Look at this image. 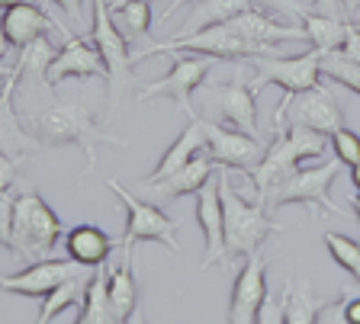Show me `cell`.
<instances>
[{"label": "cell", "instance_id": "3957f363", "mask_svg": "<svg viewBox=\"0 0 360 324\" xmlns=\"http://www.w3.org/2000/svg\"><path fill=\"white\" fill-rule=\"evenodd\" d=\"M219 193H222V219H225V250L229 254L248 257L261 250L264 238L274 231H286L280 222H274L267 215L261 203H251L238 193V187L232 183V170L222 167V180H219Z\"/></svg>", "mask_w": 360, "mask_h": 324}, {"label": "cell", "instance_id": "d590c367", "mask_svg": "<svg viewBox=\"0 0 360 324\" xmlns=\"http://www.w3.org/2000/svg\"><path fill=\"white\" fill-rule=\"evenodd\" d=\"M341 318L345 324H360V299H341Z\"/></svg>", "mask_w": 360, "mask_h": 324}, {"label": "cell", "instance_id": "ee69618b", "mask_svg": "<svg viewBox=\"0 0 360 324\" xmlns=\"http://www.w3.org/2000/svg\"><path fill=\"white\" fill-rule=\"evenodd\" d=\"M351 205H354V212H357V222H360V193H354V199H351Z\"/></svg>", "mask_w": 360, "mask_h": 324}, {"label": "cell", "instance_id": "8fae6325", "mask_svg": "<svg viewBox=\"0 0 360 324\" xmlns=\"http://www.w3.org/2000/svg\"><path fill=\"white\" fill-rule=\"evenodd\" d=\"M90 42L97 46L100 58L106 65V87H110V100L116 109L122 87L135 81L132 77V52H129V39L116 29L110 13V0H94V29H90Z\"/></svg>", "mask_w": 360, "mask_h": 324}, {"label": "cell", "instance_id": "277c9868", "mask_svg": "<svg viewBox=\"0 0 360 324\" xmlns=\"http://www.w3.org/2000/svg\"><path fill=\"white\" fill-rule=\"evenodd\" d=\"M68 228L55 215V209L39 193H16L13 203V238L10 254L22 260H45L61 241Z\"/></svg>", "mask_w": 360, "mask_h": 324}, {"label": "cell", "instance_id": "7a4b0ae2", "mask_svg": "<svg viewBox=\"0 0 360 324\" xmlns=\"http://www.w3.org/2000/svg\"><path fill=\"white\" fill-rule=\"evenodd\" d=\"M328 148V135L322 132H312V128H300V126H286L277 128L274 142L267 144L261 164L255 170H248V180H251V189H255V199H261L270 187L283 183L286 177H292L306 161L325 154Z\"/></svg>", "mask_w": 360, "mask_h": 324}, {"label": "cell", "instance_id": "2e32d148", "mask_svg": "<svg viewBox=\"0 0 360 324\" xmlns=\"http://www.w3.org/2000/svg\"><path fill=\"white\" fill-rule=\"evenodd\" d=\"M61 52L58 58L52 61V68H49V81H45V87H52V90H58V83L65 81V77H77V81H87V77H103L106 81V65L103 58H100L97 46L94 42H87V39L75 36V32H61Z\"/></svg>", "mask_w": 360, "mask_h": 324}, {"label": "cell", "instance_id": "d4e9b609", "mask_svg": "<svg viewBox=\"0 0 360 324\" xmlns=\"http://www.w3.org/2000/svg\"><path fill=\"white\" fill-rule=\"evenodd\" d=\"M61 46H55L52 36H39L32 39L30 46H22L16 48V61H13V71L20 77H36L39 83L49 81V68H52V61L58 58Z\"/></svg>", "mask_w": 360, "mask_h": 324}, {"label": "cell", "instance_id": "1f68e13d", "mask_svg": "<svg viewBox=\"0 0 360 324\" xmlns=\"http://www.w3.org/2000/svg\"><path fill=\"white\" fill-rule=\"evenodd\" d=\"M328 144H331V151H335V158L341 161V164H347V167L360 164V135L357 132H351V128H338L335 135H328Z\"/></svg>", "mask_w": 360, "mask_h": 324}, {"label": "cell", "instance_id": "603a6c76", "mask_svg": "<svg viewBox=\"0 0 360 324\" xmlns=\"http://www.w3.org/2000/svg\"><path fill=\"white\" fill-rule=\"evenodd\" d=\"M245 10H251V0H196V7L187 13L184 29L177 36H190V32L210 29V26L229 23L235 16H241Z\"/></svg>", "mask_w": 360, "mask_h": 324}, {"label": "cell", "instance_id": "d6a6232c", "mask_svg": "<svg viewBox=\"0 0 360 324\" xmlns=\"http://www.w3.org/2000/svg\"><path fill=\"white\" fill-rule=\"evenodd\" d=\"M13 193H4L0 196V244L10 250V238H13Z\"/></svg>", "mask_w": 360, "mask_h": 324}, {"label": "cell", "instance_id": "8d00e7d4", "mask_svg": "<svg viewBox=\"0 0 360 324\" xmlns=\"http://www.w3.org/2000/svg\"><path fill=\"white\" fill-rule=\"evenodd\" d=\"M49 4L61 7L68 16H75V20H81V4H84V0H49Z\"/></svg>", "mask_w": 360, "mask_h": 324}, {"label": "cell", "instance_id": "5b68a950", "mask_svg": "<svg viewBox=\"0 0 360 324\" xmlns=\"http://www.w3.org/2000/svg\"><path fill=\"white\" fill-rule=\"evenodd\" d=\"M338 170H341V161L338 158L325 161V164L300 167V170H296L292 177H286L283 183L270 187L257 203H261L264 209H280V205L302 203L312 212H322V215H345L328 196V189H331V183H335Z\"/></svg>", "mask_w": 360, "mask_h": 324}, {"label": "cell", "instance_id": "7bdbcfd3", "mask_svg": "<svg viewBox=\"0 0 360 324\" xmlns=\"http://www.w3.org/2000/svg\"><path fill=\"white\" fill-rule=\"evenodd\" d=\"M13 4H36V0H0V10H4V7H13Z\"/></svg>", "mask_w": 360, "mask_h": 324}, {"label": "cell", "instance_id": "4fadbf2b", "mask_svg": "<svg viewBox=\"0 0 360 324\" xmlns=\"http://www.w3.org/2000/svg\"><path fill=\"white\" fill-rule=\"evenodd\" d=\"M84 270H87V266L75 264L71 257H68V260L45 257V260H32V264L22 266L20 273H10V276L0 273V292L22 295V299H45V295L55 292L65 279L81 276Z\"/></svg>", "mask_w": 360, "mask_h": 324}, {"label": "cell", "instance_id": "836d02e7", "mask_svg": "<svg viewBox=\"0 0 360 324\" xmlns=\"http://www.w3.org/2000/svg\"><path fill=\"white\" fill-rule=\"evenodd\" d=\"M257 324H283V292H267L261 305V315H257Z\"/></svg>", "mask_w": 360, "mask_h": 324}, {"label": "cell", "instance_id": "9a60e30c", "mask_svg": "<svg viewBox=\"0 0 360 324\" xmlns=\"http://www.w3.org/2000/svg\"><path fill=\"white\" fill-rule=\"evenodd\" d=\"M219 180H222V170H219L216 177H210V180L193 193L196 222H200L202 244H206L202 270H210V266H222L225 257H229V250H225V219H222V193H219Z\"/></svg>", "mask_w": 360, "mask_h": 324}, {"label": "cell", "instance_id": "ba28073f", "mask_svg": "<svg viewBox=\"0 0 360 324\" xmlns=\"http://www.w3.org/2000/svg\"><path fill=\"white\" fill-rule=\"evenodd\" d=\"M171 55V71L158 81L142 83V90L135 93V103H148L151 97H171L174 106L187 119H196L193 113V90H200L202 81L212 74L216 68V58H206V55H180V52H167Z\"/></svg>", "mask_w": 360, "mask_h": 324}, {"label": "cell", "instance_id": "f35d334b", "mask_svg": "<svg viewBox=\"0 0 360 324\" xmlns=\"http://www.w3.org/2000/svg\"><path fill=\"white\" fill-rule=\"evenodd\" d=\"M184 4H193V0H171V4H167V7H165V13H161V20H167V16H171V13H177V10L184 7Z\"/></svg>", "mask_w": 360, "mask_h": 324}, {"label": "cell", "instance_id": "bcb514c9", "mask_svg": "<svg viewBox=\"0 0 360 324\" xmlns=\"http://www.w3.org/2000/svg\"><path fill=\"white\" fill-rule=\"evenodd\" d=\"M75 324H90V321H87V318H81V315H77V321H75Z\"/></svg>", "mask_w": 360, "mask_h": 324}, {"label": "cell", "instance_id": "8992f818", "mask_svg": "<svg viewBox=\"0 0 360 324\" xmlns=\"http://www.w3.org/2000/svg\"><path fill=\"white\" fill-rule=\"evenodd\" d=\"M286 126H300V128H312L322 135H335L338 128H345V109L338 103L335 90L328 83H315L309 90L300 93H283L280 106L274 109V126L283 128Z\"/></svg>", "mask_w": 360, "mask_h": 324}, {"label": "cell", "instance_id": "4316f807", "mask_svg": "<svg viewBox=\"0 0 360 324\" xmlns=\"http://www.w3.org/2000/svg\"><path fill=\"white\" fill-rule=\"evenodd\" d=\"M347 20H338V16H325V13H315V10H309L306 20H302V29H306L309 42H312V48H319V52H338V48L345 46L347 39Z\"/></svg>", "mask_w": 360, "mask_h": 324}, {"label": "cell", "instance_id": "ab89813d", "mask_svg": "<svg viewBox=\"0 0 360 324\" xmlns=\"http://www.w3.org/2000/svg\"><path fill=\"white\" fill-rule=\"evenodd\" d=\"M10 71H13V65H7V61H0V93H4V83H7Z\"/></svg>", "mask_w": 360, "mask_h": 324}, {"label": "cell", "instance_id": "b9f144b4", "mask_svg": "<svg viewBox=\"0 0 360 324\" xmlns=\"http://www.w3.org/2000/svg\"><path fill=\"white\" fill-rule=\"evenodd\" d=\"M351 183H354V189L360 193V164H354V167H351Z\"/></svg>", "mask_w": 360, "mask_h": 324}, {"label": "cell", "instance_id": "7402d4cb", "mask_svg": "<svg viewBox=\"0 0 360 324\" xmlns=\"http://www.w3.org/2000/svg\"><path fill=\"white\" fill-rule=\"evenodd\" d=\"M110 305L116 321L126 324L129 315L139 309V289H135V254H122L120 266H110Z\"/></svg>", "mask_w": 360, "mask_h": 324}, {"label": "cell", "instance_id": "6da1fadb", "mask_svg": "<svg viewBox=\"0 0 360 324\" xmlns=\"http://www.w3.org/2000/svg\"><path fill=\"white\" fill-rule=\"evenodd\" d=\"M30 128L42 138L45 144H81L84 154H87V167H84V177L97 167V144H116L122 148V138L110 135L106 128L97 126V116L87 103H68V100H55L52 106H45L42 113H36L30 119Z\"/></svg>", "mask_w": 360, "mask_h": 324}, {"label": "cell", "instance_id": "e0dca14e", "mask_svg": "<svg viewBox=\"0 0 360 324\" xmlns=\"http://www.w3.org/2000/svg\"><path fill=\"white\" fill-rule=\"evenodd\" d=\"M16 83H20V74L10 71L7 83H4V93H0V154L7 158H16V161H30L39 154L42 144L22 128L20 116L13 109V93H16Z\"/></svg>", "mask_w": 360, "mask_h": 324}, {"label": "cell", "instance_id": "5bb4252c", "mask_svg": "<svg viewBox=\"0 0 360 324\" xmlns=\"http://www.w3.org/2000/svg\"><path fill=\"white\" fill-rule=\"evenodd\" d=\"M267 266L270 260L261 257V250L245 257L229 295V324H257L261 305L267 299Z\"/></svg>", "mask_w": 360, "mask_h": 324}, {"label": "cell", "instance_id": "f1b7e54d", "mask_svg": "<svg viewBox=\"0 0 360 324\" xmlns=\"http://www.w3.org/2000/svg\"><path fill=\"white\" fill-rule=\"evenodd\" d=\"M325 248H328L331 260H335L341 270H347L354 276V283H360V244L347 234H335V231H325L322 234Z\"/></svg>", "mask_w": 360, "mask_h": 324}, {"label": "cell", "instance_id": "52a82bcc", "mask_svg": "<svg viewBox=\"0 0 360 324\" xmlns=\"http://www.w3.org/2000/svg\"><path fill=\"white\" fill-rule=\"evenodd\" d=\"M106 187L126 205V228H122V238H120L122 254H135V244H142V241H158V244H165L167 250L180 254L177 222H174L165 209L135 199L126 187H120V180H106Z\"/></svg>", "mask_w": 360, "mask_h": 324}, {"label": "cell", "instance_id": "44dd1931", "mask_svg": "<svg viewBox=\"0 0 360 324\" xmlns=\"http://www.w3.org/2000/svg\"><path fill=\"white\" fill-rule=\"evenodd\" d=\"M222 167L216 164V161L202 151V154H196L193 161H187V164L180 167L177 174L165 177L161 183H155V187H148L151 193H158V196H165V199H180V196H193L196 189L202 187V183L210 180V177H216Z\"/></svg>", "mask_w": 360, "mask_h": 324}, {"label": "cell", "instance_id": "4dcf8cb0", "mask_svg": "<svg viewBox=\"0 0 360 324\" xmlns=\"http://www.w3.org/2000/svg\"><path fill=\"white\" fill-rule=\"evenodd\" d=\"M251 10H261V13L277 16V20L292 26H302V20L309 13V7H302L300 0H251Z\"/></svg>", "mask_w": 360, "mask_h": 324}, {"label": "cell", "instance_id": "83f0119b", "mask_svg": "<svg viewBox=\"0 0 360 324\" xmlns=\"http://www.w3.org/2000/svg\"><path fill=\"white\" fill-rule=\"evenodd\" d=\"M112 13V23L122 36L132 42V39H145L151 32V4L148 0H129L122 7L110 10Z\"/></svg>", "mask_w": 360, "mask_h": 324}, {"label": "cell", "instance_id": "cb8c5ba5", "mask_svg": "<svg viewBox=\"0 0 360 324\" xmlns=\"http://www.w3.org/2000/svg\"><path fill=\"white\" fill-rule=\"evenodd\" d=\"M81 318H87L90 324H120L112 315L110 305V264L97 266L94 276H90L87 289H84V302H81Z\"/></svg>", "mask_w": 360, "mask_h": 324}, {"label": "cell", "instance_id": "e575fe53", "mask_svg": "<svg viewBox=\"0 0 360 324\" xmlns=\"http://www.w3.org/2000/svg\"><path fill=\"white\" fill-rule=\"evenodd\" d=\"M20 164H22V161L0 154V196L13 189V183H16V167H20Z\"/></svg>", "mask_w": 360, "mask_h": 324}, {"label": "cell", "instance_id": "ac0fdd59", "mask_svg": "<svg viewBox=\"0 0 360 324\" xmlns=\"http://www.w3.org/2000/svg\"><path fill=\"white\" fill-rule=\"evenodd\" d=\"M68 26H61L58 20L45 16L36 4H13V7H4V36H7L10 48H22L30 46L32 39L39 36H61Z\"/></svg>", "mask_w": 360, "mask_h": 324}, {"label": "cell", "instance_id": "d6986e66", "mask_svg": "<svg viewBox=\"0 0 360 324\" xmlns=\"http://www.w3.org/2000/svg\"><path fill=\"white\" fill-rule=\"evenodd\" d=\"M202 151H206V122L202 119H187V128H184V132L171 142V148L161 154V161H158L155 170H151L148 177H142L139 183H142L145 189L155 187V183H161L165 177L177 174L180 167L187 164V161H193L196 154H202Z\"/></svg>", "mask_w": 360, "mask_h": 324}, {"label": "cell", "instance_id": "9c48e42d", "mask_svg": "<svg viewBox=\"0 0 360 324\" xmlns=\"http://www.w3.org/2000/svg\"><path fill=\"white\" fill-rule=\"evenodd\" d=\"M200 103L206 106V113L216 116V122L241 128L248 135H257V93H255V87H251L248 61L238 65V77H235V81L202 87Z\"/></svg>", "mask_w": 360, "mask_h": 324}, {"label": "cell", "instance_id": "f546056e", "mask_svg": "<svg viewBox=\"0 0 360 324\" xmlns=\"http://www.w3.org/2000/svg\"><path fill=\"white\" fill-rule=\"evenodd\" d=\"M322 77L341 83V87H347L351 93L360 97V61H351L341 52H328L322 55Z\"/></svg>", "mask_w": 360, "mask_h": 324}, {"label": "cell", "instance_id": "484cf974", "mask_svg": "<svg viewBox=\"0 0 360 324\" xmlns=\"http://www.w3.org/2000/svg\"><path fill=\"white\" fill-rule=\"evenodd\" d=\"M331 302L315 299L312 289L302 283L283 286V324H319Z\"/></svg>", "mask_w": 360, "mask_h": 324}, {"label": "cell", "instance_id": "30bf717a", "mask_svg": "<svg viewBox=\"0 0 360 324\" xmlns=\"http://www.w3.org/2000/svg\"><path fill=\"white\" fill-rule=\"evenodd\" d=\"M322 55L319 48H309L296 58H280V55H257L248 61L251 71V87L261 93L264 87H280L283 93H300L319 83L322 77Z\"/></svg>", "mask_w": 360, "mask_h": 324}, {"label": "cell", "instance_id": "f6af8a7d", "mask_svg": "<svg viewBox=\"0 0 360 324\" xmlns=\"http://www.w3.org/2000/svg\"><path fill=\"white\" fill-rule=\"evenodd\" d=\"M122 4H129V0H110V10H116V7H122Z\"/></svg>", "mask_w": 360, "mask_h": 324}, {"label": "cell", "instance_id": "60d3db41", "mask_svg": "<svg viewBox=\"0 0 360 324\" xmlns=\"http://www.w3.org/2000/svg\"><path fill=\"white\" fill-rule=\"evenodd\" d=\"M126 324H145V311L142 309H135L132 315H129V321Z\"/></svg>", "mask_w": 360, "mask_h": 324}, {"label": "cell", "instance_id": "74e56055", "mask_svg": "<svg viewBox=\"0 0 360 324\" xmlns=\"http://www.w3.org/2000/svg\"><path fill=\"white\" fill-rule=\"evenodd\" d=\"M7 58H10V42L4 36V10H0V61H7Z\"/></svg>", "mask_w": 360, "mask_h": 324}, {"label": "cell", "instance_id": "7c38bea8", "mask_svg": "<svg viewBox=\"0 0 360 324\" xmlns=\"http://www.w3.org/2000/svg\"><path fill=\"white\" fill-rule=\"evenodd\" d=\"M264 151H267V144L257 135H248L241 128L222 126V122H206V154L225 170H238V174L255 170L261 164Z\"/></svg>", "mask_w": 360, "mask_h": 324}, {"label": "cell", "instance_id": "ffe728a7", "mask_svg": "<svg viewBox=\"0 0 360 324\" xmlns=\"http://www.w3.org/2000/svg\"><path fill=\"white\" fill-rule=\"evenodd\" d=\"M112 248H116V241H112L100 225H87V222H84V225H75L65 231L68 257H71L75 264L87 266V270H97V266L110 264Z\"/></svg>", "mask_w": 360, "mask_h": 324}]
</instances>
